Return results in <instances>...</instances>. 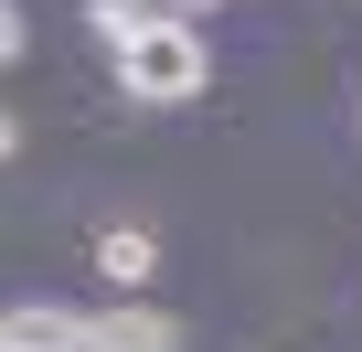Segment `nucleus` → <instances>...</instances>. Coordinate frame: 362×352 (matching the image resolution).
<instances>
[{"mask_svg": "<svg viewBox=\"0 0 362 352\" xmlns=\"http://www.w3.org/2000/svg\"><path fill=\"white\" fill-rule=\"evenodd\" d=\"M117 54V86L139 96V107H181V96H203V75H214V54H203V33L181 22V11H149L128 43H107Z\"/></svg>", "mask_w": 362, "mask_h": 352, "instance_id": "f257e3e1", "label": "nucleus"}, {"mask_svg": "<svg viewBox=\"0 0 362 352\" xmlns=\"http://www.w3.org/2000/svg\"><path fill=\"white\" fill-rule=\"evenodd\" d=\"M86 352H181V320L128 299V310H96V320H86Z\"/></svg>", "mask_w": 362, "mask_h": 352, "instance_id": "f03ea898", "label": "nucleus"}, {"mask_svg": "<svg viewBox=\"0 0 362 352\" xmlns=\"http://www.w3.org/2000/svg\"><path fill=\"white\" fill-rule=\"evenodd\" d=\"M0 352H86V310H54V299L0 310Z\"/></svg>", "mask_w": 362, "mask_h": 352, "instance_id": "7ed1b4c3", "label": "nucleus"}, {"mask_svg": "<svg viewBox=\"0 0 362 352\" xmlns=\"http://www.w3.org/2000/svg\"><path fill=\"white\" fill-rule=\"evenodd\" d=\"M96 267H107L117 288H139V278H149L160 256H149V235H107V246H96Z\"/></svg>", "mask_w": 362, "mask_h": 352, "instance_id": "20e7f679", "label": "nucleus"}, {"mask_svg": "<svg viewBox=\"0 0 362 352\" xmlns=\"http://www.w3.org/2000/svg\"><path fill=\"white\" fill-rule=\"evenodd\" d=\"M11 54H22V11L0 0V64H11Z\"/></svg>", "mask_w": 362, "mask_h": 352, "instance_id": "39448f33", "label": "nucleus"}, {"mask_svg": "<svg viewBox=\"0 0 362 352\" xmlns=\"http://www.w3.org/2000/svg\"><path fill=\"white\" fill-rule=\"evenodd\" d=\"M11 149H22V128H11V118H0V160H11Z\"/></svg>", "mask_w": 362, "mask_h": 352, "instance_id": "423d86ee", "label": "nucleus"}, {"mask_svg": "<svg viewBox=\"0 0 362 352\" xmlns=\"http://www.w3.org/2000/svg\"><path fill=\"white\" fill-rule=\"evenodd\" d=\"M170 11H181V22H192V11H214V0H170Z\"/></svg>", "mask_w": 362, "mask_h": 352, "instance_id": "0eeeda50", "label": "nucleus"}]
</instances>
